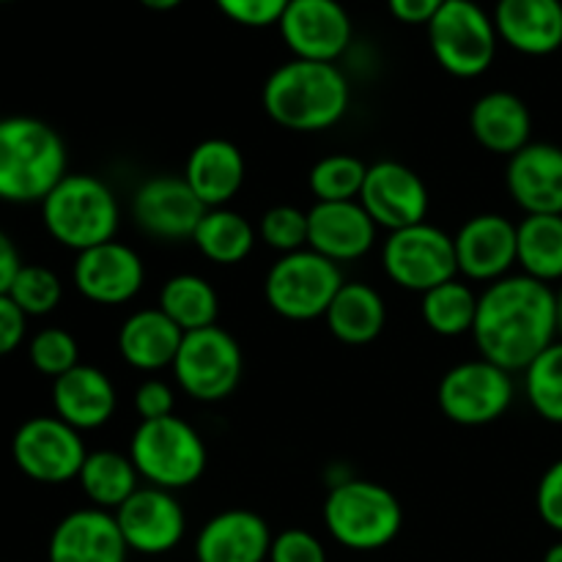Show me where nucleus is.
I'll return each instance as SVG.
<instances>
[{
    "instance_id": "obj_1",
    "label": "nucleus",
    "mask_w": 562,
    "mask_h": 562,
    "mask_svg": "<svg viewBox=\"0 0 562 562\" xmlns=\"http://www.w3.org/2000/svg\"><path fill=\"white\" fill-rule=\"evenodd\" d=\"M472 338L483 360L508 373H525L558 340L554 289L527 274H508L483 285Z\"/></svg>"
},
{
    "instance_id": "obj_2",
    "label": "nucleus",
    "mask_w": 562,
    "mask_h": 562,
    "mask_svg": "<svg viewBox=\"0 0 562 562\" xmlns=\"http://www.w3.org/2000/svg\"><path fill=\"white\" fill-rule=\"evenodd\" d=\"M261 104L263 113L283 130L300 135L327 132L349 113V77L338 64L291 58L267 77Z\"/></svg>"
},
{
    "instance_id": "obj_3",
    "label": "nucleus",
    "mask_w": 562,
    "mask_h": 562,
    "mask_svg": "<svg viewBox=\"0 0 562 562\" xmlns=\"http://www.w3.org/2000/svg\"><path fill=\"white\" fill-rule=\"evenodd\" d=\"M69 154L58 130L33 115L0 121V201L42 203L69 173Z\"/></svg>"
},
{
    "instance_id": "obj_4",
    "label": "nucleus",
    "mask_w": 562,
    "mask_h": 562,
    "mask_svg": "<svg viewBox=\"0 0 562 562\" xmlns=\"http://www.w3.org/2000/svg\"><path fill=\"white\" fill-rule=\"evenodd\" d=\"M38 206L44 231L66 250H91L119 234V195L93 173H66Z\"/></svg>"
},
{
    "instance_id": "obj_5",
    "label": "nucleus",
    "mask_w": 562,
    "mask_h": 562,
    "mask_svg": "<svg viewBox=\"0 0 562 562\" xmlns=\"http://www.w3.org/2000/svg\"><path fill=\"white\" fill-rule=\"evenodd\" d=\"M324 527L351 552H379L398 538L404 508L387 486L366 477H344L324 499Z\"/></svg>"
},
{
    "instance_id": "obj_6",
    "label": "nucleus",
    "mask_w": 562,
    "mask_h": 562,
    "mask_svg": "<svg viewBox=\"0 0 562 562\" xmlns=\"http://www.w3.org/2000/svg\"><path fill=\"white\" fill-rule=\"evenodd\" d=\"M126 453L140 481L165 492L195 486L209 464L206 442L198 428L176 415L137 423Z\"/></svg>"
},
{
    "instance_id": "obj_7",
    "label": "nucleus",
    "mask_w": 562,
    "mask_h": 562,
    "mask_svg": "<svg viewBox=\"0 0 562 562\" xmlns=\"http://www.w3.org/2000/svg\"><path fill=\"white\" fill-rule=\"evenodd\" d=\"M428 47L437 64L459 80H475L492 69L499 36L492 11L477 0H448L428 22Z\"/></svg>"
},
{
    "instance_id": "obj_8",
    "label": "nucleus",
    "mask_w": 562,
    "mask_h": 562,
    "mask_svg": "<svg viewBox=\"0 0 562 562\" xmlns=\"http://www.w3.org/2000/svg\"><path fill=\"white\" fill-rule=\"evenodd\" d=\"M346 283L340 263L305 250L280 256L263 278V300L285 322H316L327 316L335 294Z\"/></svg>"
},
{
    "instance_id": "obj_9",
    "label": "nucleus",
    "mask_w": 562,
    "mask_h": 562,
    "mask_svg": "<svg viewBox=\"0 0 562 562\" xmlns=\"http://www.w3.org/2000/svg\"><path fill=\"white\" fill-rule=\"evenodd\" d=\"M176 387L201 404H220L236 393L245 373L241 346L228 329L206 327L184 333L181 349L173 360Z\"/></svg>"
},
{
    "instance_id": "obj_10",
    "label": "nucleus",
    "mask_w": 562,
    "mask_h": 562,
    "mask_svg": "<svg viewBox=\"0 0 562 562\" xmlns=\"http://www.w3.org/2000/svg\"><path fill=\"white\" fill-rule=\"evenodd\" d=\"M514 398V373L483 360V357L448 368L437 387L439 412L450 423L464 428L497 423L499 417L508 415Z\"/></svg>"
},
{
    "instance_id": "obj_11",
    "label": "nucleus",
    "mask_w": 562,
    "mask_h": 562,
    "mask_svg": "<svg viewBox=\"0 0 562 562\" xmlns=\"http://www.w3.org/2000/svg\"><path fill=\"white\" fill-rule=\"evenodd\" d=\"M382 269L398 289L423 296L459 278L453 236L428 220L412 228L393 231L382 241Z\"/></svg>"
},
{
    "instance_id": "obj_12",
    "label": "nucleus",
    "mask_w": 562,
    "mask_h": 562,
    "mask_svg": "<svg viewBox=\"0 0 562 562\" xmlns=\"http://www.w3.org/2000/svg\"><path fill=\"white\" fill-rule=\"evenodd\" d=\"M86 456L88 448L82 434L55 415L31 417L11 437V459L16 470L42 486H64L77 481Z\"/></svg>"
},
{
    "instance_id": "obj_13",
    "label": "nucleus",
    "mask_w": 562,
    "mask_h": 562,
    "mask_svg": "<svg viewBox=\"0 0 562 562\" xmlns=\"http://www.w3.org/2000/svg\"><path fill=\"white\" fill-rule=\"evenodd\" d=\"M278 31L291 58L338 64L351 47L355 22L340 0H291Z\"/></svg>"
},
{
    "instance_id": "obj_14",
    "label": "nucleus",
    "mask_w": 562,
    "mask_h": 562,
    "mask_svg": "<svg viewBox=\"0 0 562 562\" xmlns=\"http://www.w3.org/2000/svg\"><path fill=\"white\" fill-rule=\"evenodd\" d=\"M357 201L387 234L426 223L431 209V195L420 173L395 159H379L368 165L366 184Z\"/></svg>"
},
{
    "instance_id": "obj_15",
    "label": "nucleus",
    "mask_w": 562,
    "mask_h": 562,
    "mask_svg": "<svg viewBox=\"0 0 562 562\" xmlns=\"http://www.w3.org/2000/svg\"><path fill=\"white\" fill-rule=\"evenodd\" d=\"M71 283L82 300L115 307L135 300L146 283V263L135 247L113 239L75 256Z\"/></svg>"
},
{
    "instance_id": "obj_16",
    "label": "nucleus",
    "mask_w": 562,
    "mask_h": 562,
    "mask_svg": "<svg viewBox=\"0 0 562 562\" xmlns=\"http://www.w3.org/2000/svg\"><path fill=\"white\" fill-rule=\"evenodd\" d=\"M203 214L206 206L184 176H151L132 195V220L143 234L159 241H192Z\"/></svg>"
},
{
    "instance_id": "obj_17",
    "label": "nucleus",
    "mask_w": 562,
    "mask_h": 562,
    "mask_svg": "<svg viewBox=\"0 0 562 562\" xmlns=\"http://www.w3.org/2000/svg\"><path fill=\"white\" fill-rule=\"evenodd\" d=\"M115 521L130 552L159 558L184 541L187 514L176 492L157 486H140L119 510Z\"/></svg>"
},
{
    "instance_id": "obj_18",
    "label": "nucleus",
    "mask_w": 562,
    "mask_h": 562,
    "mask_svg": "<svg viewBox=\"0 0 562 562\" xmlns=\"http://www.w3.org/2000/svg\"><path fill=\"white\" fill-rule=\"evenodd\" d=\"M459 278L467 283H497L516 267V223L497 212L472 214L453 234Z\"/></svg>"
},
{
    "instance_id": "obj_19",
    "label": "nucleus",
    "mask_w": 562,
    "mask_h": 562,
    "mask_svg": "<svg viewBox=\"0 0 562 562\" xmlns=\"http://www.w3.org/2000/svg\"><path fill=\"white\" fill-rule=\"evenodd\" d=\"M379 239V225L360 201L313 203L307 209V247L335 263L366 258Z\"/></svg>"
},
{
    "instance_id": "obj_20",
    "label": "nucleus",
    "mask_w": 562,
    "mask_h": 562,
    "mask_svg": "<svg viewBox=\"0 0 562 562\" xmlns=\"http://www.w3.org/2000/svg\"><path fill=\"white\" fill-rule=\"evenodd\" d=\"M126 554L115 514L93 505L66 514L47 543L49 562H126Z\"/></svg>"
},
{
    "instance_id": "obj_21",
    "label": "nucleus",
    "mask_w": 562,
    "mask_h": 562,
    "mask_svg": "<svg viewBox=\"0 0 562 562\" xmlns=\"http://www.w3.org/2000/svg\"><path fill=\"white\" fill-rule=\"evenodd\" d=\"M505 187L525 214H562V148L554 143H527L508 157Z\"/></svg>"
},
{
    "instance_id": "obj_22",
    "label": "nucleus",
    "mask_w": 562,
    "mask_h": 562,
    "mask_svg": "<svg viewBox=\"0 0 562 562\" xmlns=\"http://www.w3.org/2000/svg\"><path fill=\"white\" fill-rule=\"evenodd\" d=\"M272 530L256 510L228 508L212 516L195 538L198 562H269Z\"/></svg>"
},
{
    "instance_id": "obj_23",
    "label": "nucleus",
    "mask_w": 562,
    "mask_h": 562,
    "mask_svg": "<svg viewBox=\"0 0 562 562\" xmlns=\"http://www.w3.org/2000/svg\"><path fill=\"white\" fill-rule=\"evenodd\" d=\"M119 409L115 384L102 368L80 362L53 382V415L77 431H97L108 426Z\"/></svg>"
},
{
    "instance_id": "obj_24",
    "label": "nucleus",
    "mask_w": 562,
    "mask_h": 562,
    "mask_svg": "<svg viewBox=\"0 0 562 562\" xmlns=\"http://www.w3.org/2000/svg\"><path fill=\"white\" fill-rule=\"evenodd\" d=\"M494 27L499 42L530 58L562 47V0H497Z\"/></svg>"
},
{
    "instance_id": "obj_25",
    "label": "nucleus",
    "mask_w": 562,
    "mask_h": 562,
    "mask_svg": "<svg viewBox=\"0 0 562 562\" xmlns=\"http://www.w3.org/2000/svg\"><path fill=\"white\" fill-rule=\"evenodd\" d=\"M184 181L206 209H223L241 192L247 179L245 154L225 137L201 140L184 162Z\"/></svg>"
},
{
    "instance_id": "obj_26",
    "label": "nucleus",
    "mask_w": 562,
    "mask_h": 562,
    "mask_svg": "<svg viewBox=\"0 0 562 562\" xmlns=\"http://www.w3.org/2000/svg\"><path fill=\"white\" fill-rule=\"evenodd\" d=\"M470 132L488 154L514 157L532 143V113L519 93L488 91L470 108Z\"/></svg>"
},
{
    "instance_id": "obj_27",
    "label": "nucleus",
    "mask_w": 562,
    "mask_h": 562,
    "mask_svg": "<svg viewBox=\"0 0 562 562\" xmlns=\"http://www.w3.org/2000/svg\"><path fill=\"white\" fill-rule=\"evenodd\" d=\"M181 340L184 333L159 307H143L124 318L115 346L121 360L130 368L140 373H157L173 368Z\"/></svg>"
},
{
    "instance_id": "obj_28",
    "label": "nucleus",
    "mask_w": 562,
    "mask_h": 562,
    "mask_svg": "<svg viewBox=\"0 0 562 562\" xmlns=\"http://www.w3.org/2000/svg\"><path fill=\"white\" fill-rule=\"evenodd\" d=\"M329 335L346 346H368L387 327V305L373 285L346 280L335 294L327 316Z\"/></svg>"
},
{
    "instance_id": "obj_29",
    "label": "nucleus",
    "mask_w": 562,
    "mask_h": 562,
    "mask_svg": "<svg viewBox=\"0 0 562 562\" xmlns=\"http://www.w3.org/2000/svg\"><path fill=\"white\" fill-rule=\"evenodd\" d=\"M77 483L93 508L115 514L140 488V475H137L130 453L102 448L88 450Z\"/></svg>"
},
{
    "instance_id": "obj_30",
    "label": "nucleus",
    "mask_w": 562,
    "mask_h": 562,
    "mask_svg": "<svg viewBox=\"0 0 562 562\" xmlns=\"http://www.w3.org/2000/svg\"><path fill=\"white\" fill-rule=\"evenodd\" d=\"M516 267L547 285L562 280V214H525L516 223Z\"/></svg>"
},
{
    "instance_id": "obj_31",
    "label": "nucleus",
    "mask_w": 562,
    "mask_h": 562,
    "mask_svg": "<svg viewBox=\"0 0 562 562\" xmlns=\"http://www.w3.org/2000/svg\"><path fill=\"white\" fill-rule=\"evenodd\" d=\"M258 241V228L234 209H206L203 220L192 234V245L206 261L217 267H236L252 252Z\"/></svg>"
},
{
    "instance_id": "obj_32",
    "label": "nucleus",
    "mask_w": 562,
    "mask_h": 562,
    "mask_svg": "<svg viewBox=\"0 0 562 562\" xmlns=\"http://www.w3.org/2000/svg\"><path fill=\"white\" fill-rule=\"evenodd\" d=\"M157 307L181 333H195V329H206L217 324L220 294L201 274L181 272L165 280L162 289H159Z\"/></svg>"
},
{
    "instance_id": "obj_33",
    "label": "nucleus",
    "mask_w": 562,
    "mask_h": 562,
    "mask_svg": "<svg viewBox=\"0 0 562 562\" xmlns=\"http://www.w3.org/2000/svg\"><path fill=\"white\" fill-rule=\"evenodd\" d=\"M477 291L464 278H453L420 296L423 324L439 338L472 335L477 318Z\"/></svg>"
},
{
    "instance_id": "obj_34",
    "label": "nucleus",
    "mask_w": 562,
    "mask_h": 562,
    "mask_svg": "<svg viewBox=\"0 0 562 562\" xmlns=\"http://www.w3.org/2000/svg\"><path fill=\"white\" fill-rule=\"evenodd\" d=\"M366 173L368 165L355 154H327L311 168L307 187L316 203L357 201L366 184Z\"/></svg>"
},
{
    "instance_id": "obj_35",
    "label": "nucleus",
    "mask_w": 562,
    "mask_h": 562,
    "mask_svg": "<svg viewBox=\"0 0 562 562\" xmlns=\"http://www.w3.org/2000/svg\"><path fill=\"white\" fill-rule=\"evenodd\" d=\"M525 393L541 420L562 426V340L525 368Z\"/></svg>"
},
{
    "instance_id": "obj_36",
    "label": "nucleus",
    "mask_w": 562,
    "mask_h": 562,
    "mask_svg": "<svg viewBox=\"0 0 562 562\" xmlns=\"http://www.w3.org/2000/svg\"><path fill=\"white\" fill-rule=\"evenodd\" d=\"M9 296L27 318H42L58 311L64 302V280L42 263H22Z\"/></svg>"
},
{
    "instance_id": "obj_37",
    "label": "nucleus",
    "mask_w": 562,
    "mask_h": 562,
    "mask_svg": "<svg viewBox=\"0 0 562 562\" xmlns=\"http://www.w3.org/2000/svg\"><path fill=\"white\" fill-rule=\"evenodd\" d=\"M27 360L33 371L47 379H58L80 366V344L64 327H44L27 340Z\"/></svg>"
},
{
    "instance_id": "obj_38",
    "label": "nucleus",
    "mask_w": 562,
    "mask_h": 562,
    "mask_svg": "<svg viewBox=\"0 0 562 562\" xmlns=\"http://www.w3.org/2000/svg\"><path fill=\"white\" fill-rule=\"evenodd\" d=\"M258 239L267 247L278 250L280 256L305 250L307 247V212L291 203H278L267 209L258 223Z\"/></svg>"
},
{
    "instance_id": "obj_39",
    "label": "nucleus",
    "mask_w": 562,
    "mask_h": 562,
    "mask_svg": "<svg viewBox=\"0 0 562 562\" xmlns=\"http://www.w3.org/2000/svg\"><path fill=\"white\" fill-rule=\"evenodd\" d=\"M291 0H214L220 14L241 27H272L278 25Z\"/></svg>"
},
{
    "instance_id": "obj_40",
    "label": "nucleus",
    "mask_w": 562,
    "mask_h": 562,
    "mask_svg": "<svg viewBox=\"0 0 562 562\" xmlns=\"http://www.w3.org/2000/svg\"><path fill=\"white\" fill-rule=\"evenodd\" d=\"M269 562H327V549L313 532L289 527L272 538Z\"/></svg>"
},
{
    "instance_id": "obj_41",
    "label": "nucleus",
    "mask_w": 562,
    "mask_h": 562,
    "mask_svg": "<svg viewBox=\"0 0 562 562\" xmlns=\"http://www.w3.org/2000/svg\"><path fill=\"white\" fill-rule=\"evenodd\" d=\"M132 406H135L140 423L146 420H162V417H170L176 409V390L173 384H168L165 379L148 376L137 384L135 398H132Z\"/></svg>"
},
{
    "instance_id": "obj_42",
    "label": "nucleus",
    "mask_w": 562,
    "mask_h": 562,
    "mask_svg": "<svg viewBox=\"0 0 562 562\" xmlns=\"http://www.w3.org/2000/svg\"><path fill=\"white\" fill-rule=\"evenodd\" d=\"M536 510L549 530L562 536V459L554 461L538 481Z\"/></svg>"
},
{
    "instance_id": "obj_43",
    "label": "nucleus",
    "mask_w": 562,
    "mask_h": 562,
    "mask_svg": "<svg viewBox=\"0 0 562 562\" xmlns=\"http://www.w3.org/2000/svg\"><path fill=\"white\" fill-rule=\"evenodd\" d=\"M27 316L14 305L9 294L0 296V357H9L25 344Z\"/></svg>"
},
{
    "instance_id": "obj_44",
    "label": "nucleus",
    "mask_w": 562,
    "mask_h": 562,
    "mask_svg": "<svg viewBox=\"0 0 562 562\" xmlns=\"http://www.w3.org/2000/svg\"><path fill=\"white\" fill-rule=\"evenodd\" d=\"M448 0H387V11L401 22V25H423L439 14V9Z\"/></svg>"
},
{
    "instance_id": "obj_45",
    "label": "nucleus",
    "mask_w": 562,
    "mask_h": 562,
    "mask_svg": "<svg viewBox=\"0 0 562 562\" xmlns=\"http://www.w3.org/2000/svg\"><path fill=\"white\" fill-rule=\"evenodd\" d=\"M20 269H22L20 247H16L14 239L0 228V296L9 294L11 283H14Z\"/></svg>"
},
{
    "instance_id": "obj_46",
    "label": "nucleus",
    "mask_w": 562,
    "mask_h": 562,
    "mask_svg": "<svg viewBox=\"0 0 562 562\" xmlns=\"http://www.w3.org/2000/svg\"><path fill=\"white\" fill-rule=\"evenodd\" d=\"M137 3L148 11H173V9H179L184 0H137Z\"/></svg>"
},
{
    "instance_id": "obj_47",
    "label": "nucleus",
    "mask_w": 562,
    "mask_h": 562,
    "mask_svg": "<svg viewBox=\"0 0 562 562\" xmlns=\"http://www.w3.org/2000/svg\"><path fill=\"white\" fill-rule=\"evenodd\" d=\"M543 562H562V541L549 547V552L543 554Z\"/></svg>"
},
{
    "instance_id": "obj_48",
    "label": "nucleus",
    "mask_w": 562,
    "mask_h": 562,
    "mask_svg": "<svg viewBox=\"0 0 562 562\" xmlns=\"http://www.w3.org/2000/svg\"><path fill=\"white\" fill-rule=\"evenodd\" d=\"M554 302H558V340H562V285L554 291Z\"/></svg>"
},
{
    "instance_id": "obj_49",
    "label": "nucleus",
    "mask_w": 562,
    "mask_h": 562,
    "mask_svg": "<svg viewBox=\"0 0 562 562\" xmlns=\"http://www.w3.org/2000/svg\"><path fill=\"white\" fill-rule=\"evenodd\" d=\"M0 3H14V0H0Z\"/></svg>"
},
{
    "instance_id": "obj_50",
    "label": "nucleus",
    "mask_w": 562,
    "mask_h": 562,
    "mask_svg": "<svg viewBox=\"0 0 562 562\" xmlns=\"http://www.w3.org/2000/svg\"><path fill=\"white\" fill-rule=\"evenodd\" d=\"M0 121H3V115H0Z\"/></svg>"
}]
</instances>
